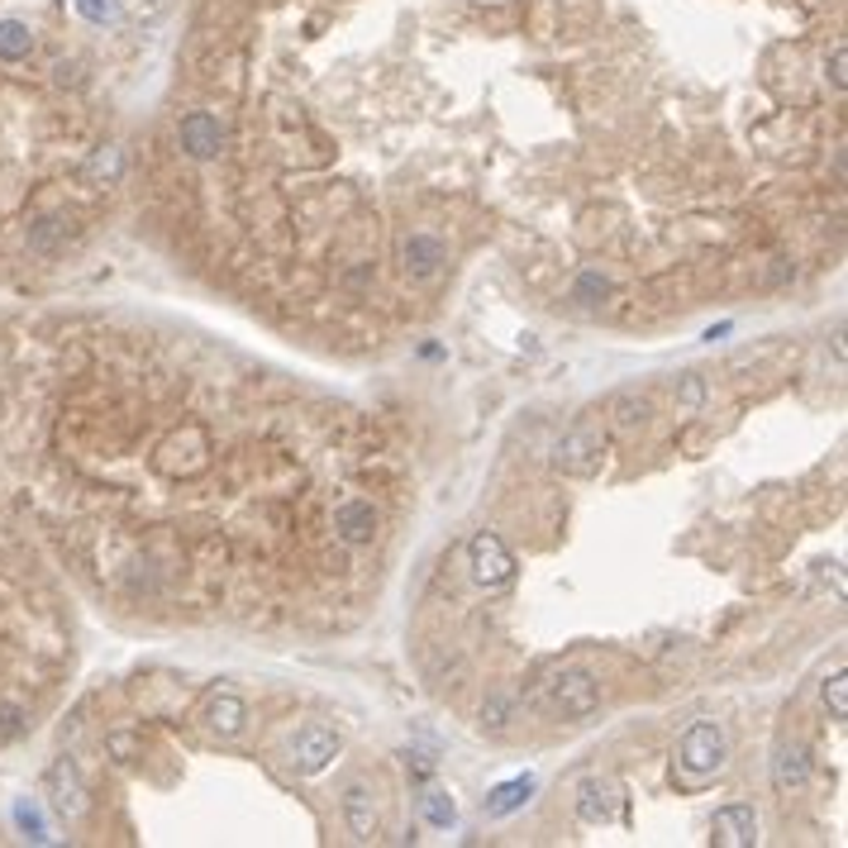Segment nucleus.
<instances>
[{
	"label": "nucleus",
	"instance_id": "nucleus-1",
	"mask_svg": "<svg viewBox=\"0 0 848 848\" xmlns=\"http://www.w3.org/2000/svg\"><path fill=\"white\" fill-rule=\"evenodd\" d=\"M605 443H611V425L596 420V415H582L563 429V439L553 448V462L558 472L568 477H596L601 462H605Z\"/></svg>",
	"mask_w": 848,
	"mask_h": 848
},
{
	"label": "nucleus",
	"instance_id": "nucleus-2",
	"mask_svg": "<svg viewBox=\"0 0 848 848\" xmlns=\"http://www.w3.org/2000/svg\"><path fill=\"white\" fill-rule=\"evenodd\" d=\"M596 706H601V682L582 667H568L553 682H543V711L558 719H586Z\"/></svg>",
	"mask_w": 848,
	"mask_h": 848
},
{
	"label": "nucleus",
	"instance_id": "nucleus-3",
	"mask_svg": "<svg viewBox=\"0 0 848 848\" xmlns=\"http://www.w3.org/2000/svg\"><path fill=\"white\" fill-rule=\"evenodd\" d=\"M725 758H729V739H725V729H719L715 719H696L677 744V767L686 777H696V781L715 777L719 767H725Z\"/></svg>",
	"mask_w": 848,
	"mask_h": 848
},
{
	"label": "nucleus",
	"instance_id": "nucleus-4",
	"mask_svg": "<svg viewBox=\"0 0 848 848\" xmlns=\"http://www.w3.org/2000/svg\"><path fill=\"white\" fill-rule=\"evenodd\" d=\"M468 568H472V582L487 586V591H501V586L515 582V553H510L505 539L491 534V530L472 534V543H468Z\"/></svg>",
	"mask_w": 848,
	"mask_h": 848
},
{
	"label": "nucleus",
	"instance_id": "nucleus-5",
	"mask_svg": "<svg viewBox=\"0 0 848 848\" xmlns=\"http://www.w3.org/2000/svg\"><path fill=\"white\" fill-rule=\"evenodd\" d=\"M48 801H53V810L62 815L68 825H76L86 815V781L82 773H76V763L72 758H58L53 767H48Z\"/></svg>",
	"mask_w": 848,
	"mask_h": 848
},
{
	"label": "nucleus",
	"instance_id": "nucleus-6",
	"mask_svg": "<svg viewBox=\"0 0 848 848\" xmlns=\"http://www.w3.org/2000/svg\"><path fill=\"white\" fill-rule=\"evenodd\" d=\"M334 758H339V734H334L329 725H306L292 739V767L296 773L315 777V773H325Z\"/></svg>",
	"mask_w": 848,
	"mask_h": 848
},
{
	"label": "nucleus",
	"instance_id": "nucleus-7",
	"mask_svg": "<svg viewBox=\"0 0 848 848\" xmlns=\"http://www.w3.org/2000/svg\"><path fill=\"white\" fill-rule=\"evenodd\" d=\"M711 839H715L719 848H754V844H758V815H754V806H725V810H715Z\"/></svg>",
	"mask_w": 848,
	"mask_h": 848
},
{
	"label": "nucleus",
	"instance_id": "nucleus-8",
	"mask_svg": "<svg viewBox=\"0 0 848 848\" xmlns=\"http://www.w3.org/2000/svg\"><path fill=\"white\" fill-rule=\"evenodd\" d=\"M620 781L611 777H586L582 787H578V815L586 825H605V820H615V810H620Z\"/></svg>",
	"mask_w": 848,
	"mask_h": 848
},
{
	"label": "nucleus",
	"instance_id": "nucleus-9",
	"mask_svg": "<svg viewBox=\"0 0 848 848\" xmlns=\"http://www.w3.org/2000/svg\"><path fill=\"white\" fill-rule=\"evenodd\" d=\"M344 820H348V829H354V839H362V844L377 839L381 815H377V801H372V787H367V781H348V791H344Z\"/></svg>",
	"mask_w": 848,
	"mask_h": 848
},
{
	"label": "nucleus",
	"instance_id": "nucleus-10",
	"mask_svg": "<svg viewBox=\"0 0 848 848\" xmlns=\"http://www.w3.org/2000/svg\"><path fill=\"white\" fill-rule=\"evenodd\" d=\"M201 719L211 734H219V739H234V734H244V725H248V706L234 692H215V696H205Z\"/></svg>",
	"mask_w": 848,
	"mask_h": 848
},
{
	"label": "nucleus",
	"instance_id": "nucleus-11",
	"mask_svg": "<svg viewBox=\"0 0 848 848\" xmlns=\"http://www.w3.org/2000/svg\"><path fill=\"white\" fill-rule=\"evenodd\" d=\"M334 530H339V539L344 543H367L377 534V510H372V501H344L339 510H334Z\"/></svg>",
	"mask_w": 848,
	"mask_h": 848
},
{
	"label": "nucleus",
	"instance_id": "nucleus-12",
	"mask_svg": "<svg viewBox=\"0 0 848 848\" xmlns=\"http://www.w3.org/2000/svg\"><path fill=\"white\" fill-rule=\"evenodd\" d=\"M219 143H224V130H219V120H215V115L196 110V115H186V120H182V149H186L191 157H215V153H219Z\"/></svg>",
	"mask_w": 848,
	"mask_h": 848
},
{
	"label": "nucleus",
	"instance_id": "nucleus-13",
	"mask_svg": "<svg viewBox=\"0 0 848 848\" xmlns=\"http://www.w3.org/2000/svg\"><path fill=\"white\" fill-rule=\"evenodd\" d=\"M810 781V758L801 744H777V758H773V787L777 791H801Z\"/></svg>",
	"mask_w": 848,
	"mask_h": 848
},
{
	"label": "nucleus",
	"instance_id": "nucleus-14",
	"mask_svg": "<svg viewBox=\"0 0 848 848\" xmlns=\"http://www.w3.org/2000/svg\"><path fill=\"white\" fill-rule=\"evenodd\" d=\"M534 796V777L524 773V777H510V781H501L491 796H487V815L491 820H505V815H515L524 801Z\"/></svg>",
	"mask_w": 848,
	"mask_h": 848
},
{
	"label": "nucleus",
	"instance_id": "nucleus-15",
	"mask_svg": "<svg viewBox=\"0 0 848 848\" xmlns=\"http://www.w3.org/2000/svg\"><path fill=\"white\" fill-rule=\"evenodd\" d=\"M439 263H443V244H439L435 234H415L410 244H406V272H410V277H420V282L435 277Z\"/></svg>",
	"mask_w": 848,
	"mask_h": 848
},
{
	"label": "nucleus",
	"instance_id": "nucleus-16",
	"mask_svg": "<svg viewBox=\"0 0 848 848\" xmlns=\"http://www.w3.org/2000/svg\"><path fill=\"white\" fill-rule=\"evenodd\" d=\"M648 410H653L648 391L625 387V391H615V401H611V425L615 429H638V425L648 420Z\"/></svg>",
	"mask_w": 848,
	"mask_h": 848
},
{
	"label": "nucleus",
	"instance_id": "nucleus-17",
	"mask_svg": "<svg viewBox=\"0 0 848 848\" xmlns=\"http://www.w3.org/2000/svg\"><path fill=\"white\" fill-rule=\"evenodd\" d=\"M29 48H34V39H29V29L20 20L0 24V62H20V58H29Z\"/></svg>",
	"mask_w": 848,
	"mask_h": 848
},
{
	"label": "nucleus",
	"instance_id": "nucleus-18",
	"mask_svg": "<svg viewBox=\"0 0 848 848\" xmlns=\"http://www.w3.org/2000/svg\"><path fill=\"white\" fill-rule=\"evenodd\" d=\"M825 706H829V715H835V719L848 715V672H844V667L829 672V682H825Z\"/></svg>",
	"mask_w": 848,
	"mask_h": 848
},
{
	"label": "nucleus",
	"instance_id": "nucleus-19",
	"mask_svg": "<svg viewBox=\"0 0 848 848\" xmlns=\"http://www.w3.org/2000/svg\"><path fill=\"white\" fill-rule=\"evenodd\" d=\"M425 820L435 825V829H448V825L458 820V806L448 801L443 791H425Z\"/></svg>",
	"mask_w": 848,
	"mask_h": 848
},
{
	"label": "nucleus",
	"instance_id": "nucleus-20",
	"mask_svg": "<svg viewBox=\"0 0 848 848\" xmlns=\"http://www.w3.org/2000/svg\"><path fill=\"white\" fill-rule=\"evenodd\" d=\"M86 177L91 182H115L120 177V149H101V153H95L91 163H86Z\"/></svg>",
	"mask_w": 848,
	"mask_h": 848
},
{
	"label": "nucleus",
	"instance_id": "nucleus-21",
	"mask_svg": "<svg viewBox=\"0 0 848 848\" xmlns=\"http://www.w3.org/2000/svg\"><path fill=\"white\" fill-rule=\"evenodd\" d=\"M24 706H14V701H0V744L14 739V734H24Z\"/></svg>",
	"mask_w": 848,
	"mask_h": 848
},
{
	"label": "nucleus",
	"instance_id": "nucleus-22",
	"mask_svg": "<svg viewBox=\"0 0 848 848\" xmlns=\"http://www.w3.org/2000/svg\"><path fill=\"white\" fill-rule=\"evenodd\" d=\"M76 10H82L86 20H95V24H105V20H115L120 14L115 0H76Z\"/></svg>",
	"mask_w": 848,
	"mask_h": 848
},
{
	"label": "nucleus",
	"instance_id": "nucleus-23",
	"mask_svg": "<svg viewBox=\"0 0 848 848\" xmlns=\"http://www.w3.org/2000/svg\"><path fill=\"white\" fill-rule=\"evenodd\" d=\"M829 68H835V86H844V48H835V62H829Z\"/></svg>",
	"mask_w": 848,
	"mask_h": 848
}]
</instances>
